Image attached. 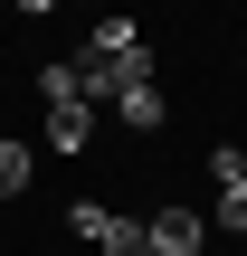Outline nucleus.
I'll use <instances>...</instances> for the list:
<instances>
[{
  "instance_id": "3",
  "label": "nucleus",
  "mask_w": 247,
  "mask_h": 256,
  "mask_svg": "<svg viewBox=\"0 0 247 256\" xmlns=\"http://www.w3.org/2000/svg\"><path fill=\"white\" fill-rule=\"evenodd\" d=\"M95 247H105V256H152V247H143V218H124V209H105Z\"/></svg>"
},
{
  "instance_id": "2",
  "label": "nucleus",
  "mask_w": 247,
  "mask_h": 256,
  "mask_svg": "<svg viewBox=\"0 0 247 256\" xmlns=\"http://www.w3.org/2000/svg\"><path fill=\"white\" fill-rule=\"evenodd\" d=\"M86 133H95L86 104H57V114H48V152H86Z\"/></svg>"
},
{
  "instance_id": "6",
  "label": "nucleus",
  "mask_w": 247,
  "mask_h": 256,
  "mask_svg": "<svg viewBox=\"0 0 247 256\" xmlns=\"http://www.w3.org/2000/svg\"><path fill=\"white\" fill-rule=\"evenodd\" d=\"M38 95H48V114H57V104H86V95H76V66H48V76H38Z\"/></svg>"
},
{
  "instance_id": "4",
  "label": "nucleus",
  "mask_w": 247,
  "mask_h": 256,
  "mask_svg": "<svg viewBox=\"0 0 247 256\" xmlns=\"http://www.w3.org/2000/svg\"><path fill=\"white\" fill-rule=\"evenodd\" d=\"M114 114H124V124H133V133H152V124H162V114H171V104H162V86H133V95H124V104H114Z\"/></svg>"
},
{
  "instance_id": "7",
  "label": "nucleus",
  "mask_w": 247,
  "mask_h": 256,
  "mask_svg": "<svg viewBox=\"0 0 247 256\" xmlns=\"http://www.w3.org/2000/svg\"><path fill=\"white\" fill-rule=\"evenodd\" d=\"M219 228H238V238H247V180H219Z\"/></svg>"
},
{
  "instance_id": "1",
  "label": "nucleus",
  "mask_w": 247,
  "mask_h": 256,
  "mask_svg": "<svg viewBox=\"0 0 247 256\" xmlns=\"http://www.w3.org/2000/svg\"><path fill=\"white\" fill-rule=\"evenodd\" d=\"M143 247L152 256H200V218H190V209H152V218H143Z\"/></svg>"
},
{
  "instance_id": "5",
  "label": "nucleus",
  "mask_w": 247,
  "mask_h": 256,
  "mask_svg": "<svg viewBox=\"0 0 247 256\" xmlns=\"http://www.w3.org/2000/svg\"><path fill=\"white\" fill-rule=\"evenodd\" d=\"M19 190H29V142L0 133V200H19Z\"/></svg>"
}]
</instances>
